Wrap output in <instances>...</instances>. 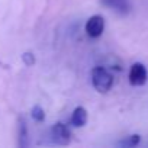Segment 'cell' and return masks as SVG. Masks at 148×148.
<instances>
[{"instance_id": "8992f818", "label": "cell", "mask_w": 148, "mask_h": 148, "mask_svg": "<svg viewBox=\"0 0 148 148\" xmlns=\"http://www.w3.org/2000/svg\"><path fill=\"white\" fill-rule=\"evenodd\" d=\"M71 125L76 126V128H80V126H84L87 123V110L83 108V106H79L73 110V115H71V119H70Z\"/></svg>"}, {"instance_id": "30bf717a", "label": "cell", "mask_w": 148, "mask_h": 148, "mask_svg": "<svg viewBox=\"0 0 148 148\" xmlns=\"http://www.w3.org/2000/svg\"><path fill=\"white\" fill-rule=\"evenodd\" d=\"M22 58H23V61H25L26 65H32V64L35 62V57H34L31 52H25V54L22 55Z\"/></svg>"}, {"instance_id": "7a4b0ae2", "label": "cell", "mask_w": 148, "mask_h": 148, "mask_svg": "<svg viewBox=\"0 0 148 148\" xmlns=\"http://www.w3.org/2000/svg\"><path fill=\"white\" fill-rule=\"evenodd\" d=\"M148 80V71L142 62H135L129 68V83L132 86H144Z\"/></svg>"}, {"instance_id": "5b68a950", "label": "cell", "mask_w": 148, "mask_h": 148, "mask_svg": "<svg viewBox=\"0 0 148 148\" xmlns=\"http://www.w3.org/2000/svg\"><path fill=\"white\" fill-rule=\"evenodd\" d=\"M100 2L106 8H109L110 10H113V12L122 15V16L128 15L131 12V9H132L129 0H100Z\"/></svg>"}, {"instance_id": "3957f363", "label": "cell", "mask_w": 148, "mask_h": 148, "mask_svg": "<svg viewBox=\"0 0 148 148\" xmlns=\"http://www.w3.org/2000/svg\"><path fill=\"white\" fill-rule=\"evenodd\" d=\"M105 31V18L100 15H95L86 22V32L92 38H99Z\"/></svg>"}, {"instance_id": "277c9868", "label": "cell", "mask_w": 148, "mask_h": 148, "mask_svg": "<svg viewBox=\"0 0 148 148\" xmlns=\"http://www.w3.org/2000/svg\"><path fill=\"white\" fill-rule=\"evenodd\" d=\"M51 132H52V138H54V141L57 144H60V145H68L70 144V141H71V132H70V129L62 122H57L52 126Z\"/></svg>"}, {"instance_id": "6da1fadb", "label": "cell", "mask_w": 148, "mask_h": 148, "mask_svg": "<svg viewBox=\"0 0 148 148\" xmlns=\"http://www.w3.org/2000/svg\"><path fill=\"white\" fill-rule=\"evenodd\" d=\"M92 82L99 93H108L113 86V76L105 67L97 65L92 70Z\"/></svg>"}, {"instance_id": "ba28073f", "label": "cell", "mask_w": 148, "mask_h": 148, "mask_svg": "<svg viewBox=\"0 0 148 148\" xmlns=\"http://www.w3.org/2000/svg\"><path fill=\"white\" fill-rule=\"evenodd\" d=\"M139 142H141V136L138 134H134V135H129L125 139H122L119 142V145L123 147V148H132V147H136Z\"/></svg>"}, {"instance_id": "52a82bcc", "label": "cell", "mask_w": 148, "mask_h": 148, "mask_svg": "<svg viewBox=\"0 0 148 148\" xmlns=\"http://www.w3.org/2000/svg\"><path fill=\"white\" fill-rule=\"evenodd\" d=\"M18 144L21 148H26L29 145V138H28V126H26V122L23 118L19 119V123H18Z\"/></svg>"}, {"instance_id": "9c48e42d", "label": "cell", "mask_w": 148, "mask_h": 148, "mask_svg": "<svg viewBox=\"0 0 148 148\" xmlns=\"http://www.w3.org/2000/svg\"><path fill=\"white\" fill-rule=\"evenodd\" d=\"M32 118L36 121V122H42L44 119H45V112H44V109L41 108V106H34L32 108Z\"/></svg>"}]
</instances>
